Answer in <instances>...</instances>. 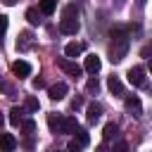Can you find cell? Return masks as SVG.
Segmentation results:
<instances>
[{
  "label": "cell",
  "instance_id": "obj_1",
  "mask_svg": "<svg viewBox=\"0 0 152 152\" xmlns=\"http://www.w3.org/2000/svg\"><path fill=\"white\" fill-rule=\"evenodd\" d=\"M128 45H131V38H128V33H126V28L124 26H116L114 31H112V43H109V59L116 64V62H121L124 57H126V52H128Z\"/></svg>",
  "mask_w": 152,
  "mask_h": 152
},
{
  "label": "cell",
  "instance_id": "obj_2",
  "mask_svg": "<svg viewBox=\"0 0 152 152\" xmlns=\"http://www.w3.org/2000/svg\"><path fill=\"white\" fill-rule=\"evenodd\" d=\"M57 66H59L62 71H66L69 76H74V78H78V76L83 74V69H81L76 62H71L69 57H59V59H57Z\"/></svg>",
  "mask_w": 152,
  "mask_h": 152
},
{
  "label": "cell",
  "instance_id": "obj_3",
  "mask_svg": "<svg viewBox=\"0 0 152 152\" xmlns=\"http://www.w3.org/2000/svg\"><path fill=\"white\" fill-rule=\"evenodd\" d=\"M126 76H128V83L131 86H135V88L145 86V66H131Z\"/></svg>",
  "mask_w": 152,
  "mask_h": 152
},
{
  "label": "cell",
  "instance_id": "obj_4",
  "mask_svg": "<svg viewBox=\"0 0 152 152\" xmlns=\"http://www.w3.org/2000/svg\"><path fill=\"white\" fill-rule=\"evenodd\" d=\"M78 28H81L78 19L62 17V21H59V31H62V33H66V36H76V33H78Z\"/></svg>",
  "mask_w": 152,
  "mask_h": 152
},
{
  "label": "cell",
  "instance_id": "obj_5",
  "mask_svg": "<svg viewBox=\"0 0 152 152\" xmlns=\"http://www.w3.org/2000/svg\"><path fill=\"white\" fill-rule=\"evenodd\" d=\"M12 74H14L17 78H26V76H31V64L24 62V59H17V62L12 64Z\"/></svg>",
  "mask_w": 152,
  "mask_h": 152
},
{
  "label": "cell",
  "instance_id": "obj_6",
  "mask_svg": "<svg viewBox=\"0 0 152 152\" xmlns=\"http://www.w3.org/2000/svg\"><path fill=\"white\" fill-rule=\"evenodd\" d=\"M76 128H78V124H76L74 116H62V119H59V128H57V133H74Z\"/></svg>",
  "mask_w": 152,
  "mask_h": 152
},
{
  "label": "cell",
  "instance_id": "obj_7",
  "mask_svg": "<svg viewBox=\"0 0 152 152\" xmlns=\"http://www.w3.org/2000/svg\"><path fill=\"white\" fill-rule=\"evenodd\" d=\"M17 147V138L12 133H0V152H12Z\"/></svg>",
  "mask_w": 152,
  "mask_h": 152
},
{
  "label": "cell",
  "instance_id": "obj_8",
  "mask_svg": "<svg viewBox=\"0 0 152 152\" xmlns=\"http://www.w3.org/2000/svg\"><path fill=\"white\" fill-rule=\"evenodd\" d=\"M126 109H128L133 116H142V104H140V100H138L135 95H128V97H126Z\"/></svg>",
  "mask_w": 152,
  "mask_h": 152
},
{
  "label": "cell",
  "instance_id": "obj_9",
  "mask_svg": "<svg viewBox=\"0 0 152 152\" xmlns=\"http://www.w3.org/2000/svg\"><path fill=\"white\" fill-rule=\"evenodd\" d=\"M100 66H102V62H100L97 55H88V57H86V71H88V74L95 76V74L100 71Z\"/></svg>",
  "mask_w": 152,
  "mask_h": 152
},
{
  "label": "cell",
  "instance_id": "obj_10",
  "mask_svg": "<svg viewBox=\"0 0 152 152\" xmlns=\"http://www.w3.org/2000/svg\"><path fill=\"white\" fill-rule=\"evenodd\" d=\"M48 95H50V100H62L64 95H66V83H55V86H50V90H48Z\"/></svg>",
  "mask_w": 152,
  "mask_h": 152
},
{
  "label": "cell",
  "instance_id": "obj_11",
  "mask_svg": "<svg viewBox=\"0 0 152 152\" xmlns=\"http://www.w3.org/2000/svg\"><path fill=\"white\" fill-rule=\"evenodd\" d=\"M83 50H86V45H83V43H69V45L64 48V55H66L69 59H76Z\"/></svg>",
  "mask_w": 152,
  "mask_h": 152
},
{
  "label": "cell",
  "instance_id": "obj_12",
  "mask_svg": "<svg viewBox=\"0 0 152 152\" xmlns=\"http://www.w3.org/2000/svg\"><path fill=\"white\" fill-rule=\"evenodd\" d=\"M107 88L112 90V95H124V83L119 76H109L107 78Z\"/></svg>",
  "mask_w": 152,
  "mask_h": 152
},
{
  "label": "cell",
  "instance_id": "obj_13",
  "mask_svg": "<svg viewBox=\"0 0 152 152\" xmlns=\"http://www.w3.org/2000/svg\"><path fill=\"white\" fill-rule=\"evenodd\" d=\"M100 116H102V107L97 102H90L88 104V124H97Z\"/></svg>",
  "mask_w": 152,
  "mask_h": 152
},
{
  "label": "cell",
  "instance_id": "obj_14",
  "mask_svg": "<svg viewBox=\"0 0 152 152\" xmlns=\"http://www.w3.org/2000/svg\"><path fill=\"white\" fill-rule=\"evenodd\" d=\"M31 45H33V36H31L28 31H24V33L19 36V40H17V50H21V52H24V50H28Z\"/></svg>",
  "mask_w": 152,
  "mask_h": 152
},
{
  "label": "cell",
  "instance_id": "obj_15",
  "mask_svg": "<svg viewBox=\"0 0 152 152\" xmlns=\"http://www.w3.org/2000/svg\"><path fill=\"white\" fill-rule=\"evenodd\" d=\"M24 114H26V112H24L21 107H12V109H10V124H12V126H21Z\"/></svg>",
  "mask_w": 152,
  "mask_h": 152
},
{
  "label": "cell",
  "instance_id": "obj_16",
  "mask_svg": "<svg viewBox=\"0 0 152 152\" xmlns=\"http://www.w3.org/2000/svg\"><path fill=\"white\" fill-rule=\"evenodd\" d=\"M38 10H40V14L50 17V14L57 10V0H40V2H38Z\"/></svg>",
  "mask_w": 152,
  "mask_h": 152
},
{
  "label": "cell",
  "instance_id": "obj_17",
  "mask_svg": "<svg viewBox=\"0 0 152 152\" xmlns=\"http://www.w3.org/2000/svg\"><path fill=\"white\" fill-rule=\"evenodd\" d=\"M116 133H119V126L114 124V121H109V124H104V128H102V138L109 142L112 138H116Z\"/></svg>",
  "mask_w": 152,
  "mask_h": 152
},
{
  "label": "cell",
  "instance_id": "obj_18",
  "mask_svg": "<svg viewBox=\"0 0 152 152\" xmlns=\"http://www.w3.org/2000/svg\"><path fill=\"white\" fill-rule=\"evenodd\" d=\"M26 19H28V24H33V26L40 24V21H43V19H40V10H38V7H28V10H26Z\"/></svg>",
  "mask_w": 152,
  "mask_h": 152
},
{
  "label": "cell",
  "instance_id": "obj_19",
  "mask_svg": "<svg viewBox=\"0 0 152 152\" xmlns=\"http://www.w3.org/2000/svg\"><path fill=\"white\" fill-rule=\"evenodd\" d=\"M74 133H76V138H74V140H76L81 147H86V145L90 142V135H88V131H86V128H76Z\"/></svg>",
  "mask_w": 152,
  "mask_h": 152
},
{
  "label": "cell",
  "instance_id": "obj_20",
  "mask_svg": "<svg viewBox=\"0 0 152 152\" xmlns=\"http://www.w3.org/2000/svg\"><path fill=\"white\" fill-rule=\"evenodd\" d=\"M21 128H24V135H26V138H31V135H33V131H36V124H33L31 119H24V121H21Z\"/></svg>",
  "mask_w": 152,
  "mask_h": 152
},
{
  "label": "cell",
  "instance_id": "obj_21",
  "mask_svg": "<svg viewBox=\"0 0 152 152\" xmlns=\"http://www.w3.org/2000/svg\"><path fill=\"white\" fill-rule=\"evenodd\" d=\"M86 90H88L90 95H97V90H100V81H97V78L93 76V78H90V81L86 83Z\"/></svg>",
  "mask_w": 152,
  "mask_h": 152
},
{
  "label": "cell",
  "instance_id": "obj_22",
  "mask_svg": "<svg viewBox=\"0 0 152 152\" xmlns=\"http://www.w3.org/2000/svg\"><path fill=\"white\" fill-rule=\"evenodd\" d=\"M59 119H62V116H57V114H48V126H50L52 133H57V128H59Z\"/></svg>",
  "mask_w": 152,
  "mask_h": 152
},
{
  "label": "cell",
  "instance_id": "obj_23",
  "mask_svg": "<svg viewBox=\"0 0 152 152\" xmlns=\"http://www.w3.org/2000/svg\"><path fill=\"white\" fill-rule=\"evenodd\" d=\"M38 107H40V104H38L36 97H26V109H28V112H38Z\"/></svg>",
  "mask_w": 152,
  "mask_h": 152
},
{
  "label": "cell",
  "instance_id": "obj_24",
  "mask_svg": "<svg viewBox=\"0 0 152 152\" xmlns=\"http://www.w3.org/2000/svg\"><path fill=\"white\" fill-rule=\"evenodd\" d=\"M112 152H128V145H126L124 140H116V142L112 145Z\"/></svg>",
  "mask_w": 152,
  "mask_h": 152
},
{
  "label": "cell",
  "instance_id": "obj_25",
  "mask_svg": "<svg viewBox=\"0 0 152 152\" xmlns=\"http://www.w3.org/2000/svg\"><path fill=\"white\" fill-rule=\"evenodd\" d=\"M64 17H71V19H76V17H78V10H76L74 5H69V7L64 10Z\"/></svg>",
  "mask_w": 152,
  "mask_h": 152
},
{
  "label": "cell",
  "instance_id": "obj_26",
  "mask_svg": "<svg viewBox=\"0 0 152 152\" xmlns=\"http://www.w3.org/2000/svg\"><path fill=\"white\" fill-rule=\"evenodd\" d=\"M83 147L76 142V140H69V145H66V152H81Z\"/></svg>",
  "mask_w": 152,
  "mask_h": 152
},
{
  "label": "cell",
  "instance_id": "obj_27",
  "mask_svg": "<svg viewBox=\"0 0 152 152\" xmlns=\"http://www.w3.org/2000/svg\"><path fill=\"white\" fill-rule=\"evenodd\" d=\"M7 24H10V19H7L5 14H0V38H2V33L7 31Z\"/></svg>",
  "mask_w": 152,
  "mask_h": 152
},
{
  "label": "cell",
  "instance_id": "obj_28",
  "mask_svg": "<svg viewBox=\"0 0 152 152\" xmlns=\"http://www.w3.org/2000/svg\"><path fill=\"white\" fill-rule=\"evenodd\" d=\"M150 55H152V43H147V45L140 50V57H150Z\"/></svg>",
  "mask_w": 152,
  "mask_h": 152
},
{
  "label": "cell",
  "instance_id": "obj_29",
  "mask_svg": "<svg viewBox=\"0 0 152 152\" xmlns=\"http://www.w3.org/2000/svg\"><path fill=\"white\" fill-rule=\"evenodd\" d=\"M33 88H36V90H40V88H45V81H43L40 76H38V78H33Z\"/></svg>",
  "mask_w": 152,
  "mask_h": 152
},
{
  "label": "cell",
  "instance_id": "obj_30",
  "mask_svg": "<svg viewBox=\"0 0 152 152\" xmlns=\"http://www.w3.org/2000/svg\"><path fill=\"white\" fill-rule=\"evenodd\" d=\"M81 104H83V102H81V97H76V100H74V102H71V107H74V109H78V107H81Z\"/></svg>",
  "mask_w": 152,
  "mask_h": 152
},
{
  "label": "cell",
  "instance_id": "obj_31",
  "mask_svg": "<svg viewBox=\"0 0 152 152\" xmlns=\"http://www.w3.org/2000/svg\"><path fill=\"white\" fill-rule=\"evenodd\" d=\"M135 2H138V7H145V2H147V0H135Z\"/></svg>",
  "mask_w": 152,
  "mask_h": 152
},
{
  "label": "cell",
  "instance_id": "obj_32",
  "mask_svg": "<svg viewBox=\"0 0 152 152\" xmlns=\"http://www.w3.org/2000/svg\"><path fill=\"white\" fill-rule=\"evenodd\" d=\"M5 5H17V0H2Z\"/></svg>",
  "mask_w": 152,
  "mask_h": 152
},
{
  "label": "cell",
  "instance_id": "obj_33",
  "mask_svg": "<svg viewBox=\"0 0 152 152\" xmlns=\"http://www.w3.org/2000/svg\"><path fill=\"white\" fill-rule=\"evenodd\" d=\"M2 121H5V116H2V112H0V128H2Z\"/></svg>",
  "mask_w": 152,
  "mask_h": 152
},
{
  "label": "cell",
  "instance_id": "obj_34",
  "mask_svg": "<svg viewBox=\"0 0 152 152\" xmlns=\"http://www.w3.org/2000/svg\"><path fill=\"white\" fill-rule=\"evenodd\" d=\"M150 71H152V59H150Z\"/></svg>",
  "mask_w": 152,
  "mask_h": 152
}]
</instances>
